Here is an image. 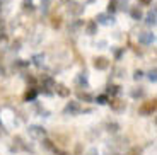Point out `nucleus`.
<instances>
[{"mask_svg": "<svg viewBox=\"0 0 157 155\" xmlns=\"http://www.w3.org/2000/svg\"><path fill=\"white\" fill-rule=\"evenodd\" d=\"M90 111H92L90 108H86V109H84L77 101H70L67 106H65V109H63V112H65V114H70V116H75V114H82V112H90Z\"/></svg>", "mask_w": 157, "mask_h": 155, "instance_id": "obj_1", "label": "nucleus"}, {"mask_svg": "<svg viewBox=\"0 0 157 155\" xmlns=\"http://www.w3.org/2000/svg\"><path fill=\"white\" fill-rule=\"evenodd\" d=\"M155 109H157V99L152 97L150 101L142 102V106L138 108V112H140L142 116H152L154 112H155Z\"/></svg>", "mask_w": 157, "mask_h": 155, "instance_id": "obj_2", "label": "nucleus"}, {"mask_svg": "<svg viewBox=\"0 0 157 155\" xmlns=\"http://www.w3.org/2000/svg\"><path fill=\"white\" fill-rule=\"evenodd\" d=\"M108 104L111 106V109L113 111H116V112H121V111H125L126 109V102L123 101V99H120V97H111V101H108Z\"/></svg>", "mask_w": 157, "mask_h": 155, "instance_id": "obj_3", "label": "nucleus"}, {"mask_svg": "<svg viewBox=\"0 0 157 155\" xmlns=\"http://www.w3.org/2000/svg\"><path fill=\"white\" fill-rule=\"evenodd\" d=\"M94 68L96 70H108L109 68V60L106 56H96L94 58Z\"/></svg>", "mask_w": 157, "mask_h": 155, "instance_id": "obj_4", "label": "nucleus"}, {"mask_svg": "<svg viewBox=\"0 0 157 155\" xmlns=\"http://www.w3.org/2000/svg\"><path fill=\"white\" fill-rule=\"evenodd\" d=\"M12 152H19V150H26V152H31V148L28 147V145L24 143V140L21 138V136H16L14 138V147L10 148Z\"/></svg>", "mask_w": 157, "mask_h": 155, "instance_id": "obj_5", "label": "nucleus"}, {"mask_svg": "<svg viewBox=\"0 0 157 155\" xmlns=\"http://www.w3.org/2000/svg\"><path fill=\"white\" fill-rule=\"evenodd\" d=\"M29 135L34 136V138H44L46 136V130L41 128V126H29Z\"/></svg>", "mask_w": 157, "mask_h": 155, "instance_id": "obj_6", "label": "nucleus"}, {"mask_svg": "<svg viewBox=\"0 0 157 155\" xmlns=\"http://www.w3.org/2000/svg\"><path fill=\"white\" fill-rule=\"evenodd\" d=\"M55 92H56V96H60V97H68L70 96V89H68L67 85H63V84H55Z\"/></svg>", "mask_w": 157, "mask_h": 155, "instance_id": "obj_7", "label": "nucleus"}, {"mask_svg": "<svg viewBox=\"0 0 157 155\" xmlns=\"http://www.w3.org/2000/svg\"><path fill=\"white\" fill-rule=\"evenodd\" d=\"M68 12L74 14V16H78V14L84 12V7L82 4H77V2H68Z\"/></svg>", "mask_w": 157, "mask_h": 155, "instance_id": "obj_8", "label": "nucleus"}, {"mask_svg": "<svg viewBox=\"0 0 157 155\" xmlns=\"http://www.w3.org/2000/svg\"><path fill=\"white\" fill-rule=\"evenodd\" d=\"M154 39H155V36H154L152 32H142V34L138 36V41H140L142 44H152Z\"/></svg>", "mask_w": 157, "mask_h": 155, "instance_id": "obj_9", "label": "nucleus"}, {"mask_svg": "<svg viewBox=\"0 0 157 155\" xmlns=\"http://www.w3.org/2000/svg\"><path fill=\"white\" fill-rule=\"evenodd\" d=\"M36 97H38V89L33 85V87H29V89L26 90V94H24V101H36Z\"/></svg>", "mask_w": 157, "mask_h": 155, "instance_id": "obj_10", "label": "nucleus"}, {"mask_svg": "<svg viewBox=\"0 0 157 155\" xmlns=\"http://www.w3.org/2000/svg\"><path fill=\"white\" fill-rule=\"evenodd\" d=\"M96 31H98V24H96V21H89V22H87V26H86V32L89 36H94Z\"/></svg>", "mask_w": 157, "mask_h": 155, "instance_id": "obj_11", "label": "nucleus"}, {"mask_svg": "<svg viewBox=\"0 0 157 155\" xmlns=\"http://www.w3.org/2000/svg\"><path fill=\"white\" fill-rule=\"evenodd\" d=\"M98 21L101 24H113L114 22V17H113V14H111V16H108V14H99Z\"/></svg>", "mask_w": 157, "mask_h": 155, "instance_id": "obj_12", "label": "nucleus"}, {"mask_svg": "<svg viewBox=\"0 0 157 155\" xmlns=\"http://www.w3.org/2000/svg\"><path fill=\"white\" fill-rule=\"evenodd\" d=\"M77 97H78V101H86V102H92V101H94V97L90 96L89 92H84V90H78Z\"/></svg>", "mask_w": 157, "mask_h": 155, "instance_id": "obj_13", "label": "nucleus"}, {"mask_svg": "<svg viewBox=\"0 0 157 155\" xmlns=\"http://www.w3.org/2000/svg\"><path fill=\"white\" fill-rule=\"evenodd\" d=\"M41 82H43V89H53L55 87V80L51 77H43Z\"/></svg>", "mask_w": 157, "mask_h": 155, "instance_id": "obj_14", "label": "nucleus"}, {"mask_svg": "<svg viewBox=\"0 0 157 155\" xmlns=\"http://www.w3.org/2000/svg\"><path fill=\"white\" fill-rule=\"evenodd\" d=\"M120 92H121V85H116V84H109V85H108V94L118 96Z\"/></svg>", "mask_w": 157, "mask_h": 155, "instance_id": "obj_15", "label": "nucleus"}, {"mask_svg": "<svg viewBox=\"0 0 157 155\" xmlns=\"http://www.w3.org/2000/svg\"><path fill=\"white\" fill-rule=\"evenodd\" d=\"M144 96H145L144 87H137V89L132 90V97H133V99H138V97H144Z\"/></svg>", "mask_w": 157, "mask_h": 155, "instance_id": "obj_16", "label": "nucleus"}, {"mask_svg": "<svg viewBox=\"0 0 157 155\" xmlns=\"http://www.w3.org/2000/svg\"><path fill=\"white\" fill-rule=\"evenodd\" d=\"M106 130L109 133H118V131H120V124H118V123H108L106 124Z\"/></svg>", "mask_w": 157, "mask_h": 155, "instance_id": "obj_17", "label": "nucleus"}, {"mask_svg": "<svg viewBox=\"0 0 157 155\" xmlns=\"http://www.w3.org/2000/svg\"><path fill=\"white\" fill-rule=\"evenodd\" d=\"M60 26H62V17H60V16L51 17V27H55V29H58Z\"/></svg>", "mask_w": 157, "mask_h": 155, "instance_id": "obj_18", "label": "nucleus"}, {"mask_svg": "<svg viewBox=\"0 0 157 155\" xmlns=\"http://www.w3.org/2000/svg\"><path fill=\"white\" fill-rule=\"evenodd\" d=\"M41 140H43V147L44 148H48V150H55V145H53V142H51V140H48L46 138V136H44V138H41Z\"/></svg>", "mask_w": 157, "mask_h": 155, "instance_id": "obj_19", "label": "nucleus"}, {"mask_svg": "<svg viewBox=\"0 0 157 155\" xmlns=\"http://www.w3.org/2000/svg\"><path fill=\"white\" fill-rule=\"evenodd\" d=\"M147 24H155V9H152V10L147 14Z\"/></svg>", "mask_w": 157, "mask_h": 155, "instance_id": "obj_20", "label": "nucleus"}, {"mask_svg": "<svg viewBox=\"0 0 157 155\" xmlns=\"http://www.w3.org/2000/svg\"><path fill=\"white\" fill-rule=\"evenodd\" d=\"M22 9H24V10H26V12H31L33 10V9H34V4H33V0H24V2H22Z\"/></svg>", "mask_w": 157, "mask_h": 155, "instance_id": "obj_21", "label": "nucleus"}, {"mask_svg": "<svg viewBox=\"0 0 157 155\" xmlns=\"http://www.w3.org/2000/svg\"><path fill=\"white\" fill-rule=\"evenodd\" d=\"M142 153H144V150H142L140 147H132L126 152V155H142Z\"/></svg>", "mask_w": 157, "mask_h": 155, "instance_id": "obj_22", "label": "nucleus"}, {"mask_svg": "<svg viewBox=\"0 0 157 155\" xmlns=\"http://www.w3.org/2000/svg\"><path fill=\"white\" fill-rule=\"evenodd\" d=\"M130 14H132V17H133L135 21H140L142 19V10H140V9H137V7L132 9V12H130Z\"/></svg>", "mask_w": 157, "mask_h": 155, "instance_id": "obj_23", "label": "nucleus"}, {"mask_svg": "<svg viewBox=\"0 0 157 155\" xmlns=\"http://www.w3.org/2000/svg\"><path fill=\"white\" fill-rule=\"evenodd\" d=\"M116 0H109V4H108V12L109 14H113V12H116Z\"/></svg>", "mask_w": 157, "mask_h": 155, "instance_id": "obj_24", "label": "nucleus"}, {"mask_svg": "<svg viewBox=\"0 0 157 155\" xmlns=\"http://www.w3.org/2000/svg\"><path fill=\"white\" fill-rule=\"evenodd\" d=\"M82 26H84V21L77 19V21H75V22H74V24H72V26H70V29H72V31H77L78 27H82Z\"/></svg>", "mask_w": 157, "mask_h": 155, "instance_id": "obj_25", "label": "nucleus"}, {"mask_svg": "<svg viewBox=\"0 0 157 155\" xmlns=\"http://www.w3.org/2000/svg\"><path fill=\"white\" fill-rule=\"evenodd\" d=\"M14 66H19V68H24V66H29V62H24V60H17L14 63Z\"/></svg>", "mask_w": 157, "mask_h": 155, "instance_id": "obj_26", "label": "nucleus"}, {"mask_svg": "<svg viewBox=\"0 0 157 155\" xmlns=\"http://www.w3.org/2000/svg\"><path fill=\"white\" fill-rule=\"evenodd\" d=\"M155 74H157V70H155V68H152V70L149 72V80H150V82H155V78H157Z\"/></svg>", "mask_w": 157, "mask_h": 155, "instance_id": "obj_27", "label": "nucleus"}, {"mask_svg": "<svg viewBox=\"0 0 157 155\" xmlns=\"http://www.w3.org/2000/svg\"><path fill=\"white\" fill-rule=\"evenodd\" d=\"M108 101H109V99H108V96H104V94L98 97V102H99V104H108Z\"/></svg>", "mask_w": 157, "mask_h": 155, "instance_id": "obj_28", "label": "nucleus"}, {"mask_svg": "<svg viewBox=\"0 0 157 155\" xmlns=\"http://www.w3.org/2000/svg\"><path fill=\"white\" fill-rule=\"evenodd\" d=\"M26 80H28V84H31V85H34V84H36V77H33L31 74L26 75Z\"/></svg>", "mask_w": 157, "mask_h": 155, "instance_id": "obj_29", "label": "nucleus"}, {"mask_svg": "<svg viewBox=\"0 0 157 155\" xmlns=\"http://www.w3.org/2000/svg\"><path fill=\"white\" fill-rule=\"evenodd\" d=\"M142 77H144V72H142V70H135V75H133L135 80H138V78H142Z\"/></svg>", "mask_w": 157, "mask_h": 155, "instance_id": "obj_30", "label": "nucleus"}, {"mask_svg": "<svg viewBox=\"0 0 157 155\" xmlns=\"http://www.w3.org/2000/svg\"><path fill=\"white\" fill-rule=\"evenodd\" d=\"M7 135V130H5V126L2 123H0V138H2V136H5Z\"/></svg>", "mask_w": 157, "mask_h": 155, "instance_id": "obj_31", "label": "nucleus"}, {"mask_svg": "<svg viewBox=\"0 0 157 155\" xmlns=\"http://www.w3.org/2000/svg\"><path fill=\"white\" fill-rule=\"evenodd\" d=\"M123 53H125V48H121V50H118L116 51V55H114V58H116V60H120V58H121V55Z\"/></svg>", "mask_w": 157, "mask_h": 155, "instance_id": "obj_32", "label": "nucleus"}, {"mask_svg": "<svg viewBox=\"0 0 157 155\" xmlns=\"http://www.w3.org/2000/svg\"><path fill=\"white\" fill-rule=\"evenodd\" d=\"M19 46H21V39H17V41L12 43V50H19Z\"/></svg>", "mask_w": 157, "mask_h": 155, "instance_id": "obj_33", "label": "nucleus"}, {"mask_svg": "<svg viewBox=\"0 0 157 155\" xmlns=\"http://www.w3.org/2000/svg\"><path fill=\"white\" fill-rule=\"evenodd\" d=\"M80 153H82V145L78 143L77 147H75V155H80Z\"/></svg>", "mask_w": 157, "mask_h": 155, "instance_id": "obj_34", "label": "nucleus"}, {"mask_svg": "<svg viewBox=\"0 0 157 155\" xmlns=\"http://www.w3.org/2000/svg\"><path fill=\"white\" fill-rule=\"evenodd\" d=\"M53 152H55L56 155H70V153H68V152H63V150H58V148H55V150H53Z\"/></svg>", "mask_w": 157, "mask_h": 155, "instance_id": "obj_35", "label": "nucleus"}, {"mask_svg": "<svg viewBox=\"0 0 157 155\" xmlns=\"http://www.w3.org/2000/svg\"><path fill=\"white\" fill-rule=\"evenodd\" d=\"M48 5H50V0H43V12L48 10Z\"/></svg>", "mask_w": 157, "mask_h": 155, "instance_id": "obj_36", "label": "nucleus"}, {"mask_svg": "<svg viewBox=\"0 0 157 155\" xmlns=\"http://www.w3.org/2000/svg\"><path fill=\"white\" fill-rule=\"evenodd\" d=\"M86 155H99V153H98V150H96V148H90V150H87Z\"/></svg>", "mask_w": 157, "mask_h": 155, "instance_id": "obj_37", "label": "nucleus"}, {"mask_svg": "<svg viewBox=\"0 0 157 155\" xmlns=\"http://www.w3.org/2000/svg\"><path fill=\"white\" fill-rule=\"evenodd\" d=\"M41 58H43L41 55H38V56H34V63H36V65H41V62H39Z\"/></svg>", "mask_w": 157, "mask_h": 155, "instance_id": "obj_38", "label": "nucleus"}, {"mask_svg": "<svg viewBox=\"0 0 157 155\" xmlns=\"http://www.w3.org/2000/svg\"><path fill=\"white\" fill-rule=\"evenodd\" d=\"M138 2L144 4V5H150V4H152V0H138Z\"/></svg>", "mask_w": 157, "mask_h": 155, "instance_id": "obj_39", "label": "nucleus"}, {"mask_svg": "<svg viewBox=\"0 0 157 155\" xmlns=\"http://www.w3.org/2000/svg\"><path fill=\"white\" fill-rule=\"evenodd\" d=\"M0 75H5V70H4V66H2V63H0Z\"/></svg>", "mask_w": 157, "mask_h": 155, "instance_id": "obj_40", "label": "nucleus"}, {"mask_svg": "<svg viewBox=\"0 0 157 155\" xmlns=\"http://www.w3.org/2000/svg\"><path fill=\"white\" fill-rule=\"evenodd\" d=\"M7 2H10V0H0V4H7Z\"/></svg>", "mask_w": 157, "mask_h": 155, "instance_id": "obj_41", "label": "nucleus"}, {"mask_svg": "<svg viewBox=\"0 0 157 155\" xmlns=\"http://www.w3.org/2000/svg\"><path fill=\"white\" fill-rule=\"evenodd\" d=\"M60 2H63V4H68V2H70V0H60Z\"/></svg>", "mask_w": 157, "mask_h": 155, "instance_id": "obj_42", "label": "nucleus"}, {"mask_svg": "<svg viewBox=\"0 0 157 155\" xmlns=\"http://www.w3.org/2000/svg\"><path fill=\"white\" fill-rule=\"evenodd\" d=\"M0 63H2V55H0Z\"/></svg>", "mask_w": 157, "mask_h": 155, "instance_id": "obj_43", "label": "nucleus"}]
</instances>
